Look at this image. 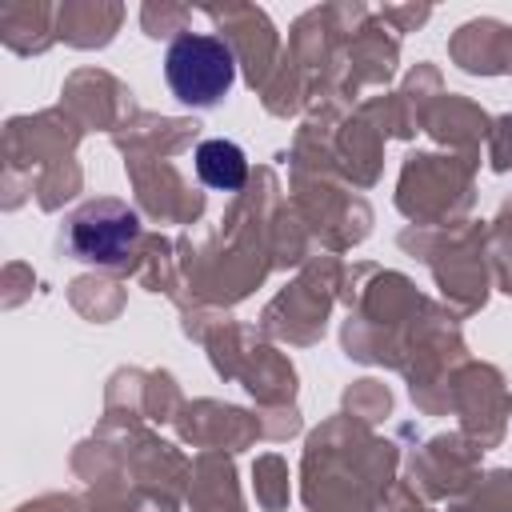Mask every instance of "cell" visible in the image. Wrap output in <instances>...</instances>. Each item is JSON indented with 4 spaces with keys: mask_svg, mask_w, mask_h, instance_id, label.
I'll use <instances>...</instances> for the list:
<instances>
[{
    "mask_svg": "<svg viewBox=\"0 0 512 512\" xmlns=\"http://www.w3.org/2000/svg\"><path fill=\"white\" fill-rule=\"evenodd\" d=\"M164 80L180 104L208 108L236 80V56L220 36L184 32L164 52Z\"/></svg>",
    "mask_w": 512,
    "mask_h": 512,
    "instance_id": "cell-1",
    "label": "cell"
},
{
    "mask_svg": "<svg viewBox=\"0 0 512 512\" xmlns=\"http://www.w3.org/2000/svg\"><path fill=\"white\" fill-rule=\"evenodd\" d=\"M140 232L136 212H128L116 200H96L84 204L72 224H68V244L76 252V260H92V264H120L132 248Z\"/></svg>",
    "mask_w": 512,
    "mask_h": 512,
    "instance_id": "cell-2",
    "label": "cell"
},
{
    "mask_svg": "<svg viewBox=\"0 0 512 512\" xmlns=\"http://www.w3.org/2000/svg\"><path fill=\"white\" fill-rule=\"evenodd\" d=\"M196 172H200V180L208 188L236 192L244 184V176H248V160H244L240 144H232V140H204L196 148Z\"/></svg>",
    "mask_w": 512,
    "mask_h": 512,
    "instance_id": "cell-3",
    "label": "cell"
}]
</instances>
